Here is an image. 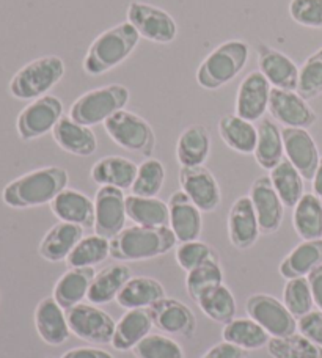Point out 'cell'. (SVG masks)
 Here are the masks:
<instances>
[{"instance_id": "3957f363", "label": "cell", "mask_w": 322, "mask_h": 358, "mask_svg": "<svg viewBox=\"0 0 322 358\" xmlns=\"http://www.w3.org/2000/svg\"><path fill=\"white\" fill-rule=\"evenodd\" d=\"M176 236L170 227L125 228L111 241V257L118 261H145L162 257L176 245Z\"/></svg>"}, {"instance_id": "7c38bea8", "label": "cell", "mask_w": 322, "mask_h": 358, "mask_svg": "<svg viewBox=\"0 0 322 358\" xmlns=\"http://www.w3.org/2000/svg\"><path fill=\"white\" fill-rule=\"evenodd\" d=\"M69 329L82 341L92 344L112 343L117 324L111 315L96 306L80 303L66 313Z\"/></svg>"}, {"instance_id": "603a6c76", "label": "cell", "mask_w": 322, "mask_h": 358, "mask_svg": "<svg viewBox=\"0 0 322 358\" xmlns=\"http://www.w3.org/2000/svg\"><path fill=\"white\" fill-rule=\"evenodd\" d=\"M54 140L63 151L69 155L88 157L98 150V138H96L92 127L77 123L71 117H62L52 131Z\"/></svg>"}, {"instance_id": "9a60e30c", "label": "cell", "mask_w": 322, "mask_h": 358, "mask_svg": "<svg viewBox=\"0 0 322 358\" xmlns=\"http://www.w3.org/2000/svg\"><path fill=\"white\" fill-rule=\"evenodd\" d=\"M272 85L261 71H252L242 79L236 93V115L247 121H260L269 110Z\"/></svg>"}, {"instance_id": "ac0fdd59", "label": "cell", "mask_w": 322, "mask_h": 358, "mask_svg": "<svg viewBox=\"0 0 322 358\" xmlns=\"http://www.w3.org/2000/svg\"><path fill=\"white\" fill-rule=\"evenodd\" d=\"M281 136L288 161L299 170L302 178L313 181L321 162L316 142L307 129L299 127H285L281 129Z\"/></svg>"}, {"instance_id": "484cf974", "label": "cell", "mask_w": 322, "mask_h": 358, "mask_svg": "<svg viewBox=\"0 0 322 358\" xmlns=\"http://www.w3.org/2000/svg\"><path fill=\"white\" fill-rule=\"evenodd\" d=\"M153 317L150 308H137L127 310L115 327V334L112 338L113 349L125 352L132 350L140 341L150 335L153 329Z\"/></svg>"}, {"instance_id": "4fadbf2b", "label": "cell", "mask_w": 322, "mask_h": 358, "mask_svg": "<svg viewBox=\"0 0 322 358\" xmlns=\"http://www.w3.org/2000/svg\"><path fill=\"white\" fill-rule=\"evenodd\" d=\"M269 112L272 118L285 127L308 129L316 123L318 115L298 92L272 88L269 99Z\"/></svg>"}, {"instance_id": "e0dca14e", "label": "cell", "mask_w": 322, "mask_h": 358, "mask_svg": "<svg viewBox=\"0 0 322 358\" xmlns=\"http://www.w3.org/2000/svg\"><path fill=\"white\" fill-rule=\"evenodd\" d=\"M248 196L253 203L261 233L272 234L279 231L285 215V204L275 192L270 178L260 176L255 179Z\"/></svg>"}, {"instance_id": "7dc6e473", "label": "cell", "mask_w": 322, "mask_h": 358, "mask_svg": "<svg viewBox=\"0 0 322 358\" xmlns=\"http://www.w3.org/2000/svg\"><path fill=\"white\" fill-rule=\"evenodd\" d=\"M208 261H218V255L206 242L190 241L176 248V263L186 272L208 263Z\"/></svg>"}, {"instance_id": "44dd1931", "label": "cell", "mask_w": 322, "mask_h": 358, "mask_svg": "<svg viewBox=\"0 0 322 358\" xmlns=\"http://www.w3.org/2000/svg\"><path fill=\"white\" fill-rule=\"evenodd\" d=\"M170 208V228L175 233L176 241L190 242L198 241L203 229L202 210L192 203L190 198L183 190L175 192L169 200Z\"/></svg>"}, {"instance_id": "4dcf8cb0", "label": "cell", "mask_w": 322, "mask_h": 358, "mask_svg": "<svg viewBox=\"0 0 322 358\" xmlns=\"http://www.w3.org/2000/svg\"><path fill=\"white\" fill-rule=\"evenodd\" d=\"M258 142L255 148V159L264 170H274L285 156L281 129L270 118L260 120L258 124Z\"/></svg>"}, {"instance_id": "d6a6232c", "label": "cell", "mask_w": 322, "mask_h": 358, "mask_svg": "<svg viewBox=\"0 0 322 358\" xmlns=\"http://www.w3.org/2000/svg\"><path fill=\"white\" fill-rule=\"evenodd\" d=\"M162 299H165V289L158 280L150 277H134L118 294L117 303L126 310L151 308L154 303Z\"/></svg>"}, {"instance_id": "f35d334b", "label": "cell", "mask_w": 322, "mask_h": 358, "mask_svg": "<svg viewBox=\"0 0 322 358\" xmlns=\"http://www.w3.org/2000/svg\"><path fill=\"white\" fill-rule=\"evenodd\" d=\"M197 305L206 316L218 324H228L236 316L234 296L225 285H218L206 291L197 300Z\"/></svg>"}, {"instance_id": "b9f144b4", "label": "cell", "mask_w": 322, "mask_h": 358, "mask_svg": "<svg viewBox=\"0 0 322 358\" xmlns=\"http://www.w3.org/2000/svg\"><path fill=\"white\" fill-rule=\"evenodd\" d=\"M165 182V167L158 159L148 157L139 165L137 178L132 184V195L158 196Z\"/></svg>"}, {"instance_id": "8fae6325", "label": "cell", "mask_w": 322, "mask_h": 358, "mask_svg": "<svg viewBox=\"0 0 322 358\" xmlns=\"http://www.w3.org/2000/svg\"><path fill=\"white\" fill-rule=\"evenodd\" d=\"M247 315L256 321L272 338L294 335L298 330V321L285 303L267 294H256L246 303Z\"/></svg>"}, {"instance_id": "ab89813d", "label": "cell", "mask_w": 322, "mask_h": 358, "mask_svg": "<svg viewBox=\"0 0 322 358\" xmlns=\"http://www.w3.org/2000/svg\"><path fill=\"white\" fill-rule=\"evenodd\" d=\"M111 257V241L98 234L83 236L66 259L69 268L94 267Z\"/></svg>"}, {"instance_id": "c3c4849f", "label": "cell", "mask_w": 322, "mask_h": 358, "mask_svg": "<svg viewBox=\"0 0 322 358\" xmlns=\"http://www.w3.org/2000/svg\"><path fill=\"white\" fill-rule=\"evenodd\" d=\"M288 11L302 27L322 29V0H291Z\"/></svg>"}, {"instance_id": "f1b7e54d", "label": "cell", "mask_w": 322, "mask_h": 358, "mask_svg": "<svg viewBox=\"0 0 322 358\" xmlns=\"http://www.w3.org/2000/svg\"><path fill=\"white\" fill-rule=\"evenodd\" d=\"M211 152L209 132L202 124H192L181 132L176 143V159L181 167H202Z\"/></svg>"}, {"instance_id": "2e32d148", "label": "cell", "mask_w": 322, "mask_h": 358, "mask_svg": "<svg viewBox=\"0 0 322 358\" xmlns=\"http://www.w3.org/2000/svg\"><path fill=\"white\" fill-rule=\"evenodd\" d=\"M179 184L186 195L202 213H212L220 204L222 195L217 179L206 167H181Z\"/></svg>"}, {"instance_id": "bcb514c9", "label": "cell", "mask_w": 322, "mask_h": 358, "mask_svg": "<svg viewBox=\"0 0 322 358\" xmlns=\"http://www.w3.org/2000/svg\"><path fill=\"white\" fill-rule=\"evenodd\" d=\"M132 352L135 358H184L181 344L165 335H148Z\"/></svg>"}, {"instance_id": "d4e9b609", "label": "cell", "mask_w": 322, "mask_h": 358, "mask_svg": "<svg viewBox=\"0 0 322 358\" xmlns=\"http://www.w3.org/2000/svg\"><path fill=\"white\" fill-rule=\"evenodd\" d=\"M83 229L80 225H74V223L60 222L54 225L49 231L44 234V238L40 242V252L41 258H44L49 263H60V261H66L74 247L79 244L83 238Z\"/></svg>"}, {"instance_id": "5b68a950", "label": "cell", "mask_w": 322, "mask_h": 358, "mask_svg": "<svg viewBox=\"0 0 322 358\" xmlns=\"http://www.w3.org/2000/svg\"><path fill=\"white\" fill-rule=\"evenodd\" d=\"M66 66L57 55H44L18 69L10 80L8 92L18 101H35L49 94L64 78Z\"/></svg>"}, {"instance_id": "f907efd6", "label": "cell", "mask_w": 322, "mask_h": 358, "mask_svg": "<svg viewBox=\"0 0 322 358\" xmlns=\"http://www.w3.org/2000/svg\"><path fill=\"white\" fill-rule=\"evenodd\" d=\"M202 358H246V350L223 341L211 348Z\"/></svg>"}, {"instance_id": "7bdbcfd3", "label": "cell", "mask_w": 322, "mask_h": 358, "mask_svg": "<svg viewBox=\"0 0 322 358\" xmlns=\"http://www.w3.org/2000/svg\"><path fill=\"white\" fill-rule=\"evenodd\" d=\"M218 285H223V272L218 261H208V263L192 268V271L188 272V278H186V287H188L189 297L195 303L206 291Z\"/></svg>"}, {"instance_id": "816d5d0a", "label": "cell", "mask_w": 322, "mask_h": 358, "mask_svg": "<svg viewBox=\"0 0 322 358\" xmlns=\"http://www.w3.org/2000/svg\"><path fill=\"white\" fill-rule=\"evenodd\" d=\"M308 283H310L312 287L314 305L322 311V266L316 267L308 275Z\"/></svg>"}, {"instance_id": "6da1fadb", "label": "cell", "mask_w": 322, "mask_h": 358, "mask_svg": "<svg viewBox=\"0 0 322 358\" xmlns=\"http://www.w3.org/2000/svg\"><path fill=\"white\" fill-rule=\"evenodd\" d=\"M68 182V171L62 167L36 169L6 184L2 200L13 209L40 208L52 203Z\"/></svg>"}, {"instance_id": "5bb4252c", "label": "cell", "mask_w": 322, "mask_h": 358, "mask_svg": "<svg viewBox=\"0 0 322 358\" xmlns=\"http://www.w3.org/2000/svg\"><path fill=\"white\" fill-rule=\"evenodd\" d=\"M256 55L260 71L270 85L274 88L298 92L299 66L291 57L280 52L279 49L270 48L266 43H258Z\"/></svg>"}, {"instance_id": "db71d44e", "label": "cell", "mask_w": 322, "mask_h": 358, "mask_svg": "<svg viewBox=\"0 0 322 358\" xmlns=\"http://www.w3.org/2000/svg\"><path fill=\"white\" fill-rule=\"evenodd\" d=\"M313 190H314V195H316L322 203V157H321L319 167L316 170V175L313 178Z\"/></svg>"}, {"instance_id": "9c48e42d", "label": "cell", "mask_w": 322, "mask_h": 358, "mask_svg": "<svg viewBox=\"0 0 322 358\" xmlns=\"http://www.w3.org/2000/svg\"><path fill=\"white\" fill-rule=\"evenodd\" d=\"M63 117V102L54 94L30 101L19 113L16 129L24 142L36 140L52 132L54 127Z\"/></svg>"}, {"instance_id": "30bf717a", "label": "cell", "mask_w": 322, "mask_h": 358, "mask_svg": "<svg viewBox=\"0 0 322 358\" xmlns=\"http://www.w3.org/2000/svg\"><path fill=\"white\" fill-rule=\"evenodd\" d=\"M125 190L101 185L94 195V233L112 241L126 228Z\"/></svg>"}, {"instance_id": "f6af8a7d", "label": "cell", "mask_w": 322, "mask_h": 358, "mask_svg": "<svg viewBox=\"0 0 322 358\" xmlns=\"http://www.w3.org/2000/svg\"><path fill=\"white\" fill-rule=\"evenodd\" d=\"M298 93L305 101L322 94V48L312 54L299 69Z\"/></svg>"}, {"instance_id": "ba28073f", "label": "cell", "mask_w": 322, "mask_h": 358, "mask_svg": "<svg viewBox=\"0 0 322 358\" xmlns=\"http://www.w3.org/2000/svg\"><path fill=\"white\" fill-rule=\"evenodd\" d=\"M126 16L140 38L156 44H172L176 40L178 24L175 17L156 5L132 0L127 5Z\"/></svg>"}, {"instance_id": "d590c367", "label": "cell", "mask_w": 322, "mask_h": 358, "mask_svg": "<svg viewBox=\"0 0 322 358\" xmlns=\"http://www.w3.org/2000/svg\"><path fill=\"white\" fill-rule=\"evenodd\" d=\"M223 341L234 344L244 350H258L267 346L270 335L264 330L260 324L252 317H239L225 324L222 331Z\"/></svg>"}, {"instance_id": "681fc988", "label": "cell", "mask_w": 322, "mask_h": 358, "mask_svg": "<svg viewBox=\"0 0 322 358\" xmlns=\"http://www.w3.org/2000/svg\"><path fill=\"white\" fill-rule=\"evenodd\" d=\"M300 334L322 348V311H310L299 319Z\"/></svg>"}, {"instance_id": "4316f807", "label": "cell", "mask_w": 322, "mask_h": 358, "mask_svg": "<svg viewBox=\"0 0 322 358\" xmlns=\"http://www.w3.org/2000/svg\"><path fill=\"white\" fill-rule=\"evenodd\" d=\"M94 275L93 267L69 268L55 283L52 297L63 310L74 308L83 302V299L88 297Z\"/></svg>"}, {"instance_id": "ffe728a7", "label": "cell", "mask_w": 322, "mask_h": 358, "mask_svg": "<svg viewBox=\"0 0 322 358\" xmlns=\"http://www.w3.org/2000/svg\"><path fill=\"white\" fill-rule=\"evenodd\" d=\"M261 229L250 196H241L233 203L228 214V238L239 250H247L256 244Z\"/></svg>"}, {"instance_id": "f546056e", "label": "cell", "mask_w": 322, "mask_h": 358, "mask_svg": "<svg viewBox=\"0 0 322 358\" xmlns=\"http://www.w3.org/2000/svg\"><path fill=\"white\" fill-rule=\"evenodd\" d=\"M126 214L135 225L140 227H169L170 208L158 196H126Z\"/></svg>"}, {"instance_id": "74e56055", "label": "cell", "mask_w": 322, "mask_h": 358, "mask_svg": "<svg viewBox=\"0 0 322 358\" xmlns=\"http://www.w3.org/2000/svg\"><path fill=\"white\" fill-rule=\"evenodd\" d=\"M269 178L285 208H295V204L305 195L304 178L288 159H283L274 170H270Z\"/></svg>"}, {"instance_id": "f5cc1de1", "label": "cell", "mask_w": 322, "mask_h": 358, "mask_svg": "<svg viewBox=\"0 0 322 358\" xmlns=\"http://www.w3.org/2000/svg\"><path fill=\"white\" fill-rule=\"evenodd\" d=\"M62 358H113L111 354L96 348H77L71 349Z\"/></svg>"}, {"instance_id": "cb8c5ba5", "label": "cell", "mask_w": 322, "mask_h": 358, "mask_svg": "<svg viewBox=\"0 0 322 358\" xmlns=\"http://www.w3.org/2000/svg\"><path fill=\"white\" fill-rule=\"evenodd\" d=\"M50 210L60 222L74 223L82 228L94 227V201L79 190L66 187L60 192L50 203Z\"/></svg>"}, {"instance_id": "277c9868", "label": "cell", "mask_w": 322, "mask_h": 358, "mask_svg": "<svg viewBox=\"0 0 322 358\" xmlns=\"http://www.w3.org/2000/svg\"><path fill=\"white\" fill-rule=\"evenodd\" d=\"M250 48L242 40H228L217 46L197 69V82L204 90H218L233 82L247 66Z\"/></svg>"}, {"instance_id": "7a4b0ae2", "label": "cell", "mask_w": 322, "mask_h": 358, "mask_svg": "<svg viewBox=\"0 0 322 358\" xmlns=\"http://www.w3.org/2000/svg\"><path fill=\"white\" fill-rule=\"evenodd\" d=\"M140 41L139 31L129 22L107 29L90 44L82 68L87 76H102L126 62Z\"/></svg>"}, {"instance_id": "8d00e7d4", "label": "cell", "mask_w": 322, "mask_h": 358, "mask_svg": "<svg viewBox=\"0 0 322 358\" xmlns=\"http://www.w3.org/2000/svg\"><path fill=\"white\" fill-rule=\"evenodd\" d=\"M293 225L304 241L322 239V203L314 194H305L295 204Z\"/></svg>"}, {"instance_id": "d6986e66", "label": "cell", "mask_w": 322, "mask_h": 358, "mask_svg": "<svg viewBox=\"0 0 322 358\" xmlns=\"http://www.w3.org/2000/svg\"><path fill=\"white\" fill-rule=\"evenodd\" d=\"M150 313L154 325L165 334L186 338H190L195 334L197 317L181 300L165 297L154 303L150 308Z\"/></svg>"}, {"instance_id": "52a82bcc", "label": "cell", "mask_w": 322, "mask_h": 358, "mask_svg": "<svg viewBox=\"0 0 322 358\" xmlns=\"http://www.w3.org/2000/svg\"><path fill=\"white\" fill-rule=\"evenodd\" d=\"M104 129L107 136L123 150L151 157L156 146V136L151 124L140 115L123 108L106 121Z\"/></svg>"}, {"instance_id": "836d02e7", "label": "cell", "mask_w": 322, "mask_h": 358, "mask_svg": "<svg viewBox=\"0 0 322 358\" xmlns=\"http://www.w3.org/2000/svg\"><path fill=\"white\" fill-rule=\"evenodd\" d=\"M218 134L225 145L239 155H253L258 142V129L252 121L237 115H225L218 121Z\"/></svg>"}, {"instance_id": "ee69618b", "label": "cell", "mask_w": 322, "mask_h": 358, "mask_svg": "<svg viewBox=\"0 0 322 358\" xmlns=\"http://www.w3.org/2000/svg\"><path fill=\"white\" fill-rule=\"evenodd\" d=\"M283 303L294 317L299 319L313 311L314 300L308 278L300 277L288 280L285 291H283Z\"/></svg>"}, {"instance_id": "e575fe53", "label": "cell", "mask_w": 322, "mask_h": 358, "mask_svg": "<svg viewBox=\"0 0 322 358\" xmlns=\"http://www.w3.org/2000/svg\"><path fill=\"white\" fill-rule=\"evenodd\" d=\"M319 266H322V239L304 241L281 261L280 273L286 280L300 278Z\"/></svg>"}, {"instance_id": "8992f818", "label": "cell", "mask_w": 322, "mask_h": 358, "mask_svg": "<svg viewBox=\"0 0 322 358\" xmlns=\"http://www.w3.org/2000/svg\"><path fill=\"white\" fill-rule=\"evenodd\" d=\"M131 93L125 85H104L83 93L69 108V117L83 126L93 127L106 121L127 106Z\"/></svg>"}, {"instance_id": "60d3db41", "label": "cell", "mask_w": 322, "mask_h": 358, "mask_svg": "<svg viewBox=\"0 0 322 358\" xmlns=\"http://www.w3.org/2000/svg\"><path fill=\"white\" fill-rule=\"evenodd\" d=\"M267 352L272 358H322V348L302 334L270 338Z\"/></svg>"}, {"instance_id": "1f68e13d", "label": "cell", "mask_w": 322, "mask_h": 358, "mask_svg": "<svg viewBox=\"0 0 322 358\" xmlns=\"http://www.w3.org/2000/svg\"><path fill=\"white\" fill-rule=\"evenodd\" d=\"M131 278V268L125 264H113L102 268L99 273L94 275L87 299L93 305L111 303L112 300H117L118 294Z\"/></svg>"}, {"instance_id": "83f0119b", "label": "cell", "mask_w": 322, "mask_h": 358, "mask_svg": "<svg viewBox=\"0 0 322 358\" xmlns=\"http://www.w3.org/2000/svg\"><path fill=\"white\" fill-rule=\"evenodd\" d=\"M137 164L127 157L107 156L96 162L92 169V179L98 185H111L121 190H127L137 178Z\"/></svg>"}, {"instance_id": "7402d4cb", "label": "cell", "mask_w": 322, "mask_h": 358, "mask_svg": "<svg viewBox=\"0 0 322 358\" xmlns=\"http://www.w3.org/2000/svg\"><path fill=\"white\" fill-rule=\"evenodd\" d=\"M35 327L41 340L49 346H62L69 340L73 331L68 317L54 297L43 299L35 310Z\"/></svg>"}]
</instances>
